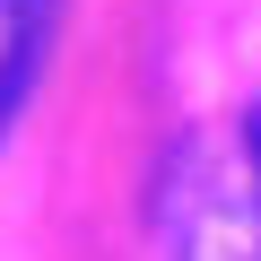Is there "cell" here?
<instances>
[{
  "mask_svg": "<svg viewBox=\"0 0 261 261\" xmlns=\"http://www.w3.org/2000/svg\"><path fill=\"white\" fill-rule=\"evenodd\" d=\"M244 157H252V192H261V96L244 105Z\"/></svg>",
  "mask_w": 261,
  "mask_h": 261,
  "instance_id": "cell-1",
  "label": "cell"
}]
</instances>
